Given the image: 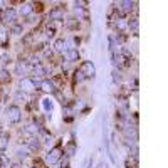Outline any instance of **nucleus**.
I'll return each mask as SVG.
<instances>
[{
  "instance_id": "9d476101",
  "label": "nucleus",
  "mask_w": 168,
  "mask_h": 168,
  "mask_svg": "<svg viewBox=\"0 0 168 168\" xmlns=\"http://www.w3.org/2000/svg\"><path fill=\"white\" fill-rule=\"evenodd\" d=\"M66 41L64 39H59V41H56V44H54V49L57 52H62V51H66Z\"/></svg>"
},
{
  "instance_id": "4be33fe9",
  "label": "nucleus",
  "mask_w": 168,
  "mask_h": 168,
  "mask_svg": "<svg viewBox=\"0 0 168 168\" xmlns=\"http://www.w3.org/2000/svg\"><path fill=\"white\" fill-rule=\"evenodd\" d=\"M61 168H69V160H62L61 162Z\"/></svg>"
},
{
  "instance_id": "9b49d317",
  "label": "nucleus",
  "mask_w": 168,
  "mask_h": 168,
  "mask_svg": "<svg viewBox=\"0 0 168 168\" xmlns=\"http://www.w3.org/2000/svg\"><path fill=\"white\" fill-rule=\"evenodd\" d=\"M25 72V64L22 62V61H19L15 66V74H19V76H22V74Z\"/></svg>"
},
{
  "instance_id": "1a4fd4ad",
  "label": "nucleus",
  "mask_w": 168,
  "mask_h": 168,
  "mask_svg": "<svg viewBox=\"0 0 168 168\" xmlns=\"http://www.w3.org/2000/svg\"><path fill=\"white\" fill-rule=\"evenodd\" d=\"M41 88L44 89L45 92H54V89H56V86L52 81H44V83H41Z\"/></svg>"
},
{
  "instance_id": "a878e982",
  "label": "nucleus",
  "mask_w": 168,
  "mask_h": 168,
  "mask_svg": "<svg viewBox=\"0 0 168 168\" xmlns=\"http://www.w3.org/2000/svg\"><path fill=\"white\" fill-rule=\"evenodd\" d=\"M15 98H17V99H25V94H22V92H17Z\"/></svg>"
},
{
  "instance_id": "dca6fc26",
  "label": "nucleus",
  "mask_w": 168,
  "mask_h": 168,
  "mask_svg": "<svg viewBox=\"0 0 168 168\" xmlns=\"http://www.w3.org/2000/svg\"><path fill=\"white\" fill-rule=\"evenodd\" d=\"M34 72H35V76H44V74H45V69L41 66V64H37V66H35V69H34Z\"/></svg>"
},
{
  "instance_id": "6e6552de",
  "label": "nucleus",
  "mask_w": 168,
  "mask_h": 168,
  "mask_svg": "<svg viewBox=\"0 0 168 168\" xmlns=\"http://www.w3.org/2000/svg\"><path fill=\"white\" fill-rule=\"evenodd\" d=\"M32 10H34V3H30V2L22 3V7H20V14H22V15H29Z\"/></svg>"
},
{
  "instance_id": "2eb2a0df",
  "label": "nucleus",
  "mask_w": 168,
  "mask_h": 168,
  "mask_svg": "<svg viewBox=\"0 0 168 168\" xmlns=\"http://www.w3.org/2000/svg\"><path fill=\"white\" fill-rule=\"evenodd\" d=\"M119 5L123 7L124 10H131V9H135V5H136V3H135V2H121Z\"/></svg>"
},
{
  "instance_id": "b1692460",
  "label": "nucleus",
  "mask_w": 168,
  "mask_h": 168,
  "mask_svg": "<svg viewBox=\"0 0 168 168\" xmlns=\"http://www.w3.org/2000/svg\"><path fill=\"white\" fill-rule=\"evenodd\" d=\"M113 77H114V81H116V83H118V81H121V74L116 72V71H114V76Z\"/></svg>"
},
{
  "instance_id": "f8f14e48",
  "label": "nucleus",
  "mask_w": 168,
  "mask_h": 168,
  "mask_svg": "<svg viewBox=\"0 0 168 168\" xmlns=\"http://www.w3.org/2000/svg\"><path fill=\"white\" fill-rule=\"evenodd\" d=\"M7 146H9V136H7V135H2V136H0V150H5Z\"/></svg>"
},
{
  "instance_id": "f3484780",
  "label": "nucleus",
  "mask_w": 168,
  "mask_h": 168,
  "mask_svg": "<svg viewBox=\"0 0 168 168\" xmlns=\"http://www.w3.org/2000/svg\"><path fill=\"white\" fill-rule=\"evenodd\" d=\"M84 79H86V76L81 71H77V72L74 74V81H76V83H81V81H84Z\"/></svg>"
},
{
  "instance_id": "7ed1b4c3",
  "label": "nucleus",
  "mask_w": 168,
  "mask_h": 168,
  "mask_svg": "<svg viewBox=\"0 0 168 168\" xmlns=\"http://www.w3.org/2000/svg\"><path fill=\"white\" fill-rule=\"evenodd\" d=\"M81 72H83L86 77H94L96 76V69H94V66H92V62H89V61L83 62V69H81Z\"/></svg>"
},
{
  "instance_id": "f257e3e1",
  "label": "nucleus",
  "mask_w": 168,
  "mask_h": 168,
  "mask_svg": "<svg viewBox=\"0 0 168 168\" xmlns=\"http://www.w3.org/2000/svg\"><path fill=\"white\" fill-rule=\"evenodd\" d=\"M61 155H62V150L59 148V146H56V148H52L51 151L45 155V162L49 163V165H54L61 160Z\"/></svg>"
},
{
  "instance_id": "bb28decb",
  "label": "nucleus",
  "mask_w": 168,
  "mask_h": 168,
  "mask_svg": "<svg viewBox=\"0 0 168 168\" xmlns=\"http://www.w3.org/2000/svg\"><path fill=\"white\" fill-rule=\"evenodd\" d=\"M12 168H20V166H19V165H15V166H12Z\"/></svg>"
},
{
  "instance_id": "20e7f679",
  "label": "nucleus",
  "mask_w": 168,
  "mask_h": 168,
  "mask_svg": "<svg viewBox=\"0 0 168 168\" xmlns=\"http://www.w3.org/2000/svg\"><path fill=\"white\" fill-rule=\"evenodd\" d=\"M17 19V12L14 9H5V12H3V20L9 24H14Z\"/></svg>"
},
{
  "instance_id": "39448f33",
  "label": "nucleus",
  "mask_w": 168,
  "mask_h": 168,
  "mask_svg": "<svg viewBox=\"0 0 168 168\" xmlns=\"http://www.w3.org/2000/svg\"><path fill=\"white\" fill-rule=\"evenodd\" d=\"M49 19L51 20H64V10L62 9H52L51 12H49Z\"/></svg>"
},
{
  "instance_id": "a211bd4d",
  "label": "nucleus",
  "mask_w": 168,
  "mask_h": 168,
  "mask_svg": "<svg viewBox=\"0 0 168 168\" xmlns=\"http://www.w3.org/2000/svg\"><path fill=\"white\" fill-rule=\"evenodd\" d=\"M116 27L119 29V30H123V29L126 27V22H124V19H119V20H118V22H116Z\"/></svg>"
},
{
  "instance_id": "423d86ee",
  "label": "nucleus",
  "mask_w": 168,
  "mask_h": 168,
  "mask_svg": "<svg viewBox=\"0 0 168 168\" xmlns=\"http://www.w3.org/2000/svg\"><path fill=\"white\" fill-rule=\"evenodd\" d=\"M20 88H22V91H32L35 88V84L32 79H22L20 81Z\"/></svg>"
},
{
  "instance_id": "412c9836",
  "label": "nucleus",
  "mask_w": 168,
  "mask_h": 168,
  "mask_svg": "<svg viewBox=\"0 0 168 168\" xmlns=\"http://www.w3.org/2000/svg\"><path fill=\"white\" fill-rule=\"evenodd\" d=\"M12 32H14V34H20V32H22V25H14Z\"/></svg>"
},
{
  "instance_id": "5701e85b",
  "label": "nucleus",
  "mask_w": 168,
  "mask_h": 168,
  "mask_svg": "<svg viewBox=\"0 0 168 168\" xmlns=\"http://www.w3.org/2000/svg\"><path fill=\"white\" fill-rule=\"evenodd\" d=\"M17 155H19L20 158H25V156H27V151H22V150H19V151H17Z\"/></svg>"
},
{
  "instance_id": "6ab92c4d",
  "label": "nucleus",
  "mask_w": 168,
  "mask_h": 168,
  "mask_svg": "<svg viewBox=\"0 0 168 168\" xmlns=\"http://www.w3.org/2000/svg\"><path fill=\"white\" fill-rule=\"evenodd\" d=\"M0 81H3V83L9 81V72H7V71H2V74H0Z\"/></svg>"
},
{
  "instance_id": "ddd939ff",
  "label": "nucleus",
  "mask_w": 168,
  "mask_h": 168,
  "mask_svg": "<svg viewBox=\"0 0 168 168\" xmlns=\"http://www.w3.org/2000/svg\"><path fill=\"white\" fill-rule=\"evenodd\" d=\"M27 145H29V148H30V150H39V148H41V143H39V140H29Z\"/></svg>"
},
{
  "instance_id": "aec40b11",
  "label": "nucleus",
  "mask_w": 168,
  "mask_h": 168,
  "mask_svg": "<svg viewBox=\"0 0 168 168\" xmlns=\"http://www.w3.org/2000/svg\"><path fill=\"white\" fill-rule=\"evenodd\" d=\"M130 27H133L135 34L138 32V19H133V22H130Z\"/></svg>"
},
{
  "instance_id": "f03ea898",
  "label": "nucleus",
  "mask_w": 168,
  "mask_h": 168,
  "mask_svg": "<svg viewBox=\"0 0 168 168\" xmlns=\"http://www.w3.org/2000/svg\"><path fill=\"white\" fill-rule=\"evenodd\" d=\"M7 118H9L10 123H19V121L22 119V111H20L17 106H10V108L7 109Z\"/></svg>"
},
{
  "instance_id": "393cba45",
  "label": "nucleus",
  "mask_w": 168,
  "mask_h": 168,
  "mask_svg": "<svg viewBox=\"0 0 168 168\" xmlns=\"http://www.w3.org/2000/svg\"><path fill=\"white\" fill-rule=\"evenodd\" d=\"M44 108H45V109H47V111H49V109H52V104H51V103H49V101H44Z\"/></svg>"
},
{
  "instance_id": "4468645a",
  "label": "nucleus",
  "mask_w": 168,
  "mask_h": 168,
  "mask_svg": "<svg viewBox=\"0 0 168 168\" xmlns=\"http://www.w3.org/2000/svg\"><path fill=\"white\" fill-rule=\"evenodd\" d=\"M27 133H30V135H35V133H39V124H35V123L29 124V126H27Z\"/></svg>"
},
{
  "instance_id": "0eeeda50",
  "label": "nucleus",
  "mask_w": 168,
  "mask_h": 168,
  "mask_svg": "<svg viewBox=\"0 0 168 168\" xmlns=\"http://www.w3.org/2000/svg\"><path fill=\"white\" fill-rule=\"evenodd\" d=\"M66 57L69 62H74V61H79V52H77V49H69V51L66 52Z\"/></svg>"
}]
</instances>
